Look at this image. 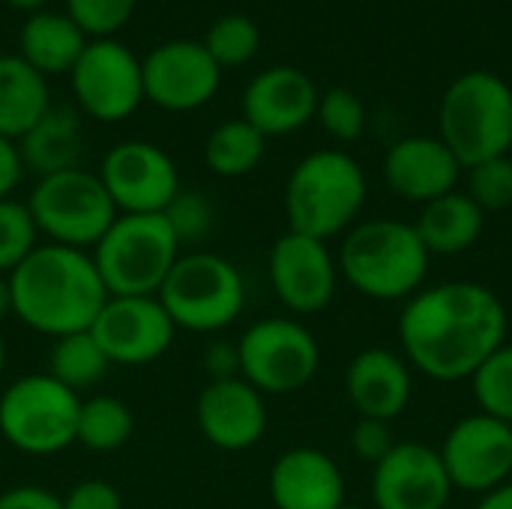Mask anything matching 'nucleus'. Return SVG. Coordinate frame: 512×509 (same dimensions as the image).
I'll list each match as a JSON object with an SVG mask.
<instances>
[{"instance_id":"obj_1","label":"nucleus","mask_w":512,"mask_h":509,"mask_svg":"<svg viewBox=\"0 0 512 509\" xmlns=\"http://www.w3.org/2000/svg\"><path fill=\"white\" fill-rule=\"evenodd\" d=\"M402 357L432 381H468L504 342L507 309L480 282L420 288L399 315Z\"/></svg>"},{"instance_id":"obj_2","label":"nucleus","mask_w":512,"mask_h":509,"mask_svg":"<svg viewBox=\"0 0 512 509\" xmlns=\"http://www.w3.org/2000/svg\"><path fill=\"white\" fill-rule=\"evenodd\" d=\"M9 285L18 321L51 339L90 330L108 300L93 255L57 243H39L9 273Z\"/></svg>"},{"instance_id":"obj_3","label":"nucleus","mask_w":512,"mask_h":509,"mask_svg":"<svg viewBox=\"0 0 512 509\" xmlns=\"http://www.w3.org/2000/svg\"><path fill=\"white\" fill-rule=\"evenodd\" d=\"M429 249L423 246L414 222L369 219L348 228L339 246V276L378 303L411 300L429 276Z\"/></svg>"},{"instance_id":"obj_4","label":"nucleus","mask_w":512,"mask_h":509,"mask_svg":"<svg viewBox=\"0 0 512 509\" xmlns=\"http://www.w3.org/2000/svg\"><path fill=\"white\" fill-rule=\"evenodd\" d=\"M366 174L345 150H315L303 156L285 183V216L288 231L330 240L360 216L366 204Z\"/></svg>"},{"instance_id":"obj_5","label":"nucleus","mask_w":512,"mask_h":509,"mask_svg":"<svg viewBox=\"0 0 512 509\" xmlns=\"http://www.w3.org/2000/svg\"><path fill=\"white\" fill-rule=\"evenodd\" d=\"M441 141L456 153L462 168L510 156L512 150V87L483 69L459 75L438 108Z\"/></svg>"},{"instance_id":"obj_6","label":"nucleus","mask_w":512,"mask_h":509,"mask_svg":"<svg viewBox=\"0 0 512 509\" xmlns=\"http://www.w3.org/2000/svg\"><path fill=\"white\" fill-rule=\"evenodd\" d=\"M177 258L180 243L162 213H117L93 246L108 297H156Z\"/></svg>"},{"instance_id":"obj_7","label":"nucleus","mask_w":512,"mask_h":509,"mask_svg":"<svg viewBox=\"0 0 512 509\" xmlns=\"http://www.w3.org/2000/svg\"><path fill=\"white\" fill-rule=\"evenodd\" d=\"M156 297L174 327L192 333H219L246 309L240 270L228 258L204 249L180 255Z\"/></svg>"},{"instance_id":"obj_8","label":"nucleus","mask_w":512,"mask_h":509,"mask_svg":"<svg viewBox=\"0 0 512 509\" xmlns=\"http://www.w3.org/2000/svg\"><path fill=\"white\" fill-rule=\"evenodd\" d=\"M81 399L48 372L15 378L0 393V435L27 456H54L75 444Z\"/></svg>"},{"instance_id":"obj_9","label":"nucleus","mask_w":512,"mask_h":509,"mask_svg":"<svg viewBox=\"0 0 512 509\" xmlns=\"http://www.w3.org/2000/svg\"><path fill=\"white\" fill-rule=\"evenodd\" d=\"M27 210L51 243L72 249H93L117 219V207L99 174L84 168L39 177L27 198Z\"/></svg>"},{"instance_id":"obj_10","label":"nucleus","mask_w":512,"mask_h":509,"mask_svg":"<svg viewBox=\"0 0 512 509\" xmlns=\"http://www.w3.org/2000/svg\"><path fill=\"white\" fill-rule=\"evenodd\" d=\"M240 378L261 396H291L309 387L321 369V345L297 318L255 321L237 342Z\"/></svg>"},{"instance_id":"obj_11","label":"nucleus","mask_w":512,"mask_h":509,"mask_svg":"<svg viewBox=\"0 0 512 509\" xmlns=\"http://www.w3.org/2000/svg\"><path fill=\"white\" fill-rule=\"evenodd\" d=\"M69 75L78 108L99 123H120L144 102L141 60L117 39H90Z\"/></svg>"},{"instance_id":"obj_12","label":"nucleus","mask_w":512,"mask_h":509,"mask_svg":"<svg viewBox=\"0 0 512 509\" xmlns=\"http://www.w3.org/2000/svg\"><path fill=\"white\" fill-rule=\"evenodd\" d=\"M438 453L453 492L486 495L512 480V426L489 414L462 417Z\"/></svg>"},{"instance_id":"obj_13","label":"nucleus","mask_w":512,"mask_h":509,"mask_svg":"<svg viewBox=\"0 0 512 509\" xmlns=\"http://www.w3.org/2000/svg\"><path fill=\"white\" fill-rule=\"evenodd\" d=\"M270 285L279 303L294 315L324 312L339 288V264L324 240L285 231L270 246Z\"/></svg>"},{"instance_id":"obj_14","label":"nucleus","mask_w":512,"mask_h":509,"mask_svg":"<svg viewBox=\"0 0 512 509\" xmlns=\"http://www.w3.org/2000/svg\"><path fill=\"white\" fill-rule=\"evenodd\" d=\"M99 180L117 213H162L180 192L174 159L150 141L114 144L102 156Z\"/></svg>"},{"instance_id":"obj_15","label":"nucleus","mask_w":512,"mask_h":509,"mask_svg":"<svg viewBox=\"0 0 512 509\" xmlns=\"http://www.w3.org/2000/svg\"><path fill=\"white\" fill-rule=\"evenodd\" d=\"M111 366H150L174 342V321L159 297H108L90 324Z\"/></svg>"},{"instance_id":"obj_16","label":"nucleus","mask_w":512,"mask_h":509,"mask_svg":"<svg viewBox=\"0 0 512 509\" xmlns=\"http://www.w3.org/2000/svg\"><path fill=\"white\" fill-rule=\"evenodd\" d=\"M144 99L162 111H195L207 105L222 84L219 63L201 42L171 39L156 45L144 60Z\"/></svg>"},{"instance_id":"obj_17","label":"nucleus","mask_w":512,"mask_h":509,"mask_svg":"<svg viewBox=\"0 0 512 509\" xmlns=\"http://www.w3.org/2000/svg\"><path fill=\"white\" fill-rule=\"evenodd\" d=\"M450 498L453 483L429 444L402 441L372 468L375 509H447Z\"/></svg>"},{"instance_id":"obj_18","label":"nucleus","mask_w":512,"mask_h":509,"mask_svg":"<svg viewBox=\"0 0 512 509\" xmlns=\"http://www.w3.org/2000/svg\"><path fill=\"white\" fill-rule=\"evenodd\" d=\"M195 423L207 444L225 453H240L264 438L267 402L243 378L207 381L195 402Z\"/></svg>"},{"instance_id":"obj_19","label":"nucleus","mask_w":512,"mask_h":509,"mask_svg":"<svg viewBox=\"0 0 512 509\" xmlns=\"http://www.w3.org/2000/svg\"><path fill=\"white\" fill-rule=\"evenodd\" d=\"M318 87L297 66H270L258 72L243 93V120L264 138L303 129L318 111Z\"/></svg>"},{"instance_id":"obj_20","label":"nucleus","mask_w":512,"mask_h":509,"mask_svg":"<svg viewBox=\"0 0 512 509\" xmlns=\"http://www.w3.org/2000/svg\"><path fill=\"white\" fill-rule=\"evenodd\" d=\"M462 162L456 153L432 135H408L396 141L384 156V180L387 186L411 201V204H429L441 195L456 192L462 180Z\"/></svg>"},{"instance_id":"obj_21","label":"nucleus","mask_w":512,"mask_h":509,"mask_svg":"<svg viewBox=\"0 0 512 509\" xmlns=\"http://www.w3.org/2000/svg\"><path fill=\"white\" fill-rule=\"evenodd\" d=\"M345 393L360 417L393 423L414 396V375L402 354L390 348H366L345 369Z\"/></svg>"},{"instance_id":"obj_22","label":"nucleus","mask_w":512,"mask_h":509,"mask_svg":"<svg viewBox=\"0 0 512 509\" xmlns=\"http://www.w3.org/2000/svg\"><path fill=\"white\" fill-rule=\"evenodd\" d=\"M273 509H339L345 507V474L333 456L318 447L285 450L267 480Z\"/></svg>"},{"instance_id":"obj_23","label":"nucleus","mask_w":512,"mask_h":509,"mask_svg":"<svg viewBox=\"0 0 512 509\" xmlns=\"http://www.w3.org/2000/svg\"><path fill=\"white\" fill-rule=\"evenodd\" d=\"M24 168H30L39 177L81 168L84 153V135H81V117L72 105H48V111L15 141Z\"/></svg>"},{"instance_id":"obj_24","label":"nucleus","mask_w":512,"mask_h":509,"mask_svg":"<svg viewBox=\"0 0 512 509\" xmlns=\"http://www.w3.org/2000/svg\"><path fill=\"white\" fill-rule=\"evenodd\" d=\"M87 42L90 39L66 12H33L18 30V54L45 78L72 72Z\"/></svg>"},{"instance_id":"obj_25","label":"nucleus","mask_w":512,"mask_h":509,"mask_svg":"<svg viewBox=\"0 0 512 509\" xmlns=\"http://www.w3.org/2000/svg\"><path fill=\"white\" fill-rule=\"evenodd\" d=\"M429 255H462L468 252L486 228V213L468 192H450L423 204L414 222Z\"/></svg>"},{"instance_id":"obj_26","label":"nucleus","mask_w":512,"mask_h":509,"mask_svg":"<svg viewBox=\"0 0 512 509\" xmlns=\"http://www.w3.org/2000/svg\"><path fill=\"white\" fill-rule=\"evenodd\" d=\"M51 105L48 78L21 54H0V135L18 141Z\"/></svg>"},{"instance_id":"obj_27","label":"nucleus","mask_w":512,"mask_h":509,"mask_svg":"<svg viewBox=\"0 0 512 509\" xmlns=\"http://www.w3.org/2000/svg\"><path fill=\"white\" fill-rule=\"evenodd\" d=\"M267 138L243 117L219 123L204 141V165L219 177H246L261 165Z\"/></svg>"},{"instance_id":"obj_28","label":"nucleus","mask_w":512,"mask_h":509,"mask_svg":"<svg viewBox=\"0 0 512 509\" xmlns=\"http://www.w3.org/2000/svg\"><path fill=\"white\" fill-rule=\"evenodd\" d=\"M111 369V360L99 348L90 330H78L69 336L54 339L51 360H48V375L69 387L72 393H84L96 387Z\"/></svg>"},{"instance_id":"obj_29","label":"nucleus","mask_w":512,"mask_h":509,"mask_svg":"<svg viewBox=\"0 0 512 509\" xmlns=\"http://www.w3.org/2000/svg\"><path fill=\"white\" fill-rule=\"evenodd\" d=\"M135 432V417L126 402L117 396H90L78 408L75 423V444L90 453H111L120 450Z\"/></svg>"},{"instance_id":"obj_30","label":"nucleus","mask_w":512,"mask_h":509,"mask_svg":"<svg viewBox=\"0 0 512 509\" xmlns=\"http://www.w3.org/2000/svg\"><path fill=\"white\" fill-rule=\"evenodd\" d=\"M201 45L219 63V69H237L249 63L261 48V30L249 15L231 12L210 24Z\"/></svg>"},{"instance_id":"obj_31","label":"nucleus","mask_w":512,"mask_h":509,"mask_svg":"<svg viewBox=\"0 0 512 509\" xmlns=\"http://www.w3.org/2000/svg\"><path fill=\"white\" fill-rule=\"evenodd\" d=\"M474 399L480 414H489L512 426V345L504 342L474 375H471Z\"/></svg>"},{"instance_id":"obj_32","label":"nucleus","mask_w":512,"mask_h":509,"mask_svg":"<svg viewBox=\"0 0 512 509\" xmlns=\"http://www.w3.org/2000/svg\"><path fill=\"white\" fill-rule=\"evenodd\" d=\"M39 246V228L27 210V201H0V273L9 276Z\"/></svg>"},{"instance_id":"obj_33","label":"nucleus","mask_w":512,"mask_h":509,"mask_svg":"<svg viewBox=\"0 0 512 509\" xmlns=\"http://www.w3.org/2000/svg\"><path fill=\"white\" fill-rule=\"evenodd\" d=\"M162 216L168 219L180 246L207 240V234L216 225V210H213L210 198L204 192H192V189H180L174 195V201L162 210Z\"/></svg>"},{"instance_id":"obj_34","label":"nucleus","mask_w":512,"mask_h":509,"mask_svg":"<svg viewBox=\"0 0 512 509\" xmlns=\"http://www.w3.org/2000/svg\"><path fill=\"white\" fill-rule=\"evenodd\" d=\"M468 171V195L477 201L483 213H498L512 204V159L495 156L477 162Z\"/></svg>"},{"instance_id":"obj_35","label":"nucleus","mask_w":512,"mask_h":509,"mask_svg":"<svg viewBox=\"0 0 512 509\" xmlns=\"http://www.w3.org/2000/svg\"><path fill=\"white\" fill-rule=\"evenodd\" d=\"M138 0H66V15L87 39H111L129 24Z\"/></svg>"},{"instance_id":"obj_36","label":"nucleus","mask_w":512,"mask_h":509,"mask_svg":"<svg viewBox=\"0 0 512 509\" xmlns=\"http://www.w3.org/2000/svg\"><path fill=\"white\" fill-rule=\"evenodd\" d=\"M315 117L336 141H357L366 129V105L348 87H333L318 99Z\"/></svg>"},{"instance_id":"obj_37","label":"nucleus","mask_w":512,"mask_h":509,"mask_svg":"<svg viewBox=\"0 0 512 509\" xmlns=\"http://www.w3.org/2000/svg\"><path fill=\"white\" fill-rule=\"evenodd\" d=\"M399 441L393 438V429L390 423L384 420H369V417H360L351 429V450L360 462L366 465H378Z\"/></svg>"},{"instance_id":"obj_38","label":"nucleus","mask_w":512,"mask_h":509,"mask_svg":"<svg viewBox=\"0 0 512 509\" xmlns=\"http://www.w3.org/2000/svg\"><path fill=\"white\" fill-rule=\"evenodd\" d=\"M63 509H123L120 492L108 480H81L63 498Z\"/></svg>"},{"instance_id":"obj_39","label":"nucleus","mask_w":512,"mask_h":509,"mask_svg":"<svg viewBox=\"0 0 512 509\" xmlns=\"http://www.w3.org/2000/svg\"><path fill=\"white\" fill-rule=\"evenodd\" d=\"M204 372L210 381H228V378H240V354L237 345L231 342H210L204 348Z\"/></svg>"},{"instance_id":"obj_40","label":"nucleus","mask_w":512,"mask_h":509,"mask_svg":"<svg viewBox=\"0 0 512 509\" xmlns=\"http://www.w3.org/2000/svg\"><path fill=\"white\" fill-rule=\"evenodd\" d=\"M0 509H63L60 498L42 486L24 483L0 492Z\"/></svg>"},{"instance_id":"obj_41","label":"nucleus","mask_w":512,"mask_h":509,"mask_svg":"<svg viewBox=\"0 0 512 509\" xmlns=\"http://www.w3.org/2000/svg\"><path fill=\"white\" fill-rule=\"evenodd\" d=\"M21 177H24V162H21L18 144L0 135V201L12 198Z\"/></svg>"},{"instance_id":"obj_42","label":"nucleus","mask_w":512,"mask_h":509,"mask_svg":"<svg viewBox=\"0 0 512 509\" xmlns=\"http://www.w3.org/2000/svg\"><path fill=\"white\" fill-rule=\"evenodd\" d=\"M474 509H512V480L492 489V492H486V495H480Z\"/></svg>"},{"instance_id":"obj_43","label":"nucleus","mask_w":512,"mask_h":509,"mask_svg":"<svg viewBox=\"0 0 512 509\" xmlns=\"http://www.w3.org/2000/svg\"><path fill=\"white\" fill-rule=\"evenodd\" d=\"M9 315H15L12 312V285H9V276L0 273V321Z\"/></svg>"},{"instance_id":"obj_44","label":"nucleus","mask_w":512,"mask_h":509,"mask_svg":"<svg viewBox=\"0 0 512 509\" xmlns=\"http://www.w3.org/2000/svg\"><path fill=\"white\" fill-rule=\"evenodd\" d=\"M6 6H12V9H21V12H42V6L48 3V0H3Z\"/></svg>"},{"instance_id":"obj_45","label":"nucleus","mask_w":512,"mask_h":509,"mask_svg":"<svg viewBox=\"0 0 512 509\" xmlns=\"http://www.w3.org/2000/svg\"><path fill=\"white\" fill-rule=\"evenodd\" d=\"M3 372H6V342L0 336V378H3Z\"/></svg>"},{"instance_id":"obj_46","label":"nucleus","mask_w":512,"mask_h":509,"mask_svg":"<svg viewBox=\"0 0 512 509\" xmlns=\"http://www.w3.org/2000/svg\"><path fill=\"white\" fill-rule=\"evenodd\" d=\"M339 509H366V507H357V504H345V507H339Z\"/></svg>"}]
</instances>
